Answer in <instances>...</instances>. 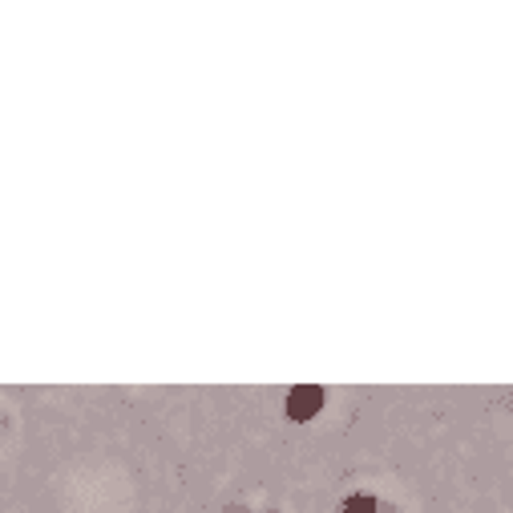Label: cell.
Segmentation results:
<instances>
[{"label": "cell", "instance_id": "1", "mask_svg": "<svg viewBox=\"0 0 513 513\" xmlns=\"http://www.w3.org/2000/svg\"><path fill=\"white\" fill-rule=\"evenodd\" d=\"M320 404H324V392H320L316 384H299V388H291V396H287V413H291L295 421H307L312 413H320Z\"/></svg>", "mask_w": 513, "mask_h": 513}, {"label": "cell", "instance_id": "2", "mask_svg": "<svg viewBox=\"0 0 513 513\" xmlns=\"http://www.w3.org/2000/svg\"><path fill=\"white\" fill-rule=\"evenodd\" d=\"M372 509V497H352L348 501V513H368Z\"/></svg>", "mask_w": 513, "mask_h": 513}]
</instances>
